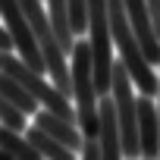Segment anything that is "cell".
<instances>
[{"label":"cell","instance_id":"1","mask_svg":"<svg viewBox=\"0 0 160 160\" xmlns=\"http://www.w3.org/2000/svg\"><path fill=\"white\" fill-rule=\"evenodd\" d=\"M72 98H75V113H78V129L85 135H98V104H101V91H98V78H94V57H91V44L88 41H75L72 47Z\"/></svg>","mask_w":160,"mask_h":160},{"label":"cell","instance_id":"2","mask_svg":"<svg viewBox=\"0 0 160 160\" xmlns=\"http://www.w3.org/2000/svg\"><path fill=\"white\" fill-rule=\"evenodd\" d=\"M110 98L119 113V129H122V157H141L138 144V98H135V78L126 69V63H113L110 75Z\"/></svg>","mask_w":160,"mask_h":160},{"label":"cell","instance_id":"3","mask_svg":"<svg viewBox=\"0 0 160 160\" xmlns=\"http://www.w3.org/2000/svg\"><path fill=\"white\" fill-rule=\"evenodd\" d=\"M0 16H3V25L13 38V50L38 72H47L44 66V57H41V47H38V38H35V28L22 10L19 0H0Z\"/></svg>","mask_w":160,"mask_h":160},{"label":"cell","instance_id":"4","mask_svg":"<svg viewBox=\"0 0 160 160\" xmlns=\"http://www.w3.org/2000/svg\"><path fill=\"white\" fill-rule=\"evenodd\" d=\"M126 13H129V22H132V28H135L151 66L160 63V35H157V25H154L148 0H126Z\"/></svg>","mask_w":160,"mask_h":160},{"label":"cell","instance_id":"5","mask_svg":"<svg viewBox=\"0 0 160 160\" xmlns=\"http://www.w3.org/2000/svg\"><path fill=\"white\" fill-rule=\"evenodd\" d=\"M98 113H101L98 138H101L104 157H107V160H116V157H122V129H119V113H116V104H113L110 91H107V94H101Z\"/></svg>","mask_w":160,"mask_h":160},{"label":"cell","instance_id":"6","mask_svg":"<svg viewBox=\"0 0 160 160\" xmlns=\"http://www.w3.org/2000/svg\"><path fill=\"white\" fill-rule=\"evenodd\" d=\"M138 144L141 157H160V113L151 104V94L138 98Z\"/></svg>","mask_w":160,"mask_h":160},{"label":"cell","instance_id":"7","mask_svg":"<svg viewBox=\"0 0 160 160\" xmlns=\"http://www.w3.org/2000/svg\"><path fill=\"white\" fill-rule=\"evenodd\" d=\"M35 126H41L44 132H50V135H53L57 141H63L66 148H72V151H82L85 132L78 129L72 119H66V116H60V113H53V110L41 107V110L35 113Z\"/></svg>","mask_w":160,"mask_h":160},{"label":"cell","instance_id":"8","mask_svg":"<svg viewBox=\"0 0 160 160\" xmlns=\"http://www.w3.org/2000/svg\"><path fill=\"white\" fill-rule=\"evenodd\" d=\"M38 148L25 138V132L0 122V160H38Z\"/></svg>","mask_w":160,"mask_h":160},{"label":"cell","instance_id":"9","mask_svg":"<svg viewBox=\"0 0 160 160\" xmlns=\"http://www.w3.org/2000/svg\"><path fill=\"white\" fill-rule=\"evenodd\" d=\"M47 16H50V25H53L60 44L72 53L75 32H72V19H69V0H47Z\"/></svg>","mask_w":160,"mask_h":160},{"label":"cell","instance_id":"10","mask_svg":"<svg viewBox=\"0 0 160 160\" xmlns=\"http://www.w3.org/2000/svg\"><path fill=\"white\" fill-rule=\"evenodd\" d=\"M25 138L38 148V154L41 157H50V160H72V148H66L63 141H57L50 132H44L41 126H32V129H25Z\"/></svg>","mask_w":160,"mask_h":160},{"label":"cell","instance_id":"11","mask_svg":"<svg viewBox=\"0 0 160 160\" xmlns=\"http://www.w3.org/2000/svg\"><path fill=\"white\" fill-rule=\"evenodd\" d=\"M0 94H3V98H10L16 107H22L25 113H38L41 110V104L35 101V94L19 82V78H13L10 72H3V69H0Z\"/></svg>","mask_w":160,"mask_h":160},{"label":"cell","instance_id":"12","mask_svg":"<svg viewBox=\"0 0 160 160\" xmlns=\"http://www.w3.org/2000/svg\"><path fill=\"white\" fill-rule=\"evenodd\" d=\"M0 122L10 126V129H19V132L28 129V126H25V110L16 107V104H13L10 98H3V94H0Z\"/></svg>","mask_w":160,"mask_h":160},{"label":"cell","instance_id":"13","mask_svg":"<svg viewBox=\"0 0 160 160\" xmlns=\"http://www.w3.org/2000/svg\"><path fill=\"white\" fill-rule=\"evenodd\" d=\"M69 19L75 35L88 32V0H69Z\"/></svg>","mask_w":160,"mask_h":160},{"label":"cell","instance_id":"14","mask_svg":"<svg viewBox=\"0 0 160 160\" xmlns=\"http://www.w3.org/2000/svg\"><path fill=\"white\" fill-rule=\"evenodd\" d=\"M82 157H88V160H101V157H104V148H101V138H98V135H85V141H82Z\"/></svg>","mask_w":160,"mask_h":160},{"label":"cell","instance_id":"15","mask_svg":"<svg viewBox=\"0 0 160 160\" xmlns=\"http://www.w3.org/2000/svg\"><path fill=\"white\" fill-rule=\"evenodd\" d=\"M151 7V16H154V25H157V35H160V0H148Z\"/></svg>","mask_w":160,"mask_h":160}]
</instances>
